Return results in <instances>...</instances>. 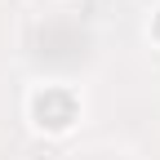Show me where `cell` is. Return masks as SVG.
<instances>
[{
	"instance_id": "1",
	"label": "cell",
	"mask_w": 160,
	"mask_h": 160,
	"mask_svg": "<svg viewBox=\"0 0 160 160\" xmlns=\"http://www.w3.org/2000/svg\"><path fill=\"white\" fill-rule=\"evenodd\" d=\"M36 116H40V125H49V129H67L76 120V98L62 93V89H45L36 98Z\"/></svg>"
},
{
	"instance_id": "2",
	"label": "cell",
	"mask_w": 160,
	"mask_h": 160,
	"mask_svg": "<svg viewBox=\"0 0 160 160\" xmlns=\"http://www.w3.org/2000/svg\"><path fill=\"white\" fill-rule=\"evenodd\" d=\"M156 31H160V18H156Z\"/></svg>"
}]
</instances>
